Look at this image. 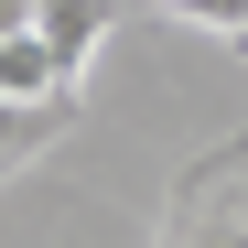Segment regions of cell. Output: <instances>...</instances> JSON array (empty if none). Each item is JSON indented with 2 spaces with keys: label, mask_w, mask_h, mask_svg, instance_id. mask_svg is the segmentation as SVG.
Wrapping results in <instances>:
<instances>
[{
  "label": "cell",
  "mask_w": 248,
  "mask_h": 248,
  "mask_svg": "<svg viewBox=\"0 0 248 248\" xmlns=\"http://www.w3.org/2000/svg\"><path fill=\"white\" fill-rule=\"evenodd\" d=\"M0 97L11 108H65L76 97V65L44 44V32H0Z\"/></svg>",
  "instance_id": "cell-1"
},
{
  "label": "cell",
  "mask_w": 248,
  "mask_h": 248,
  "mask_svg": "<svg viewBox=\"0 0 248 248\" xmlns=\"http://www.w3.org/2000/svg\"><path fill=\"white\" fill-rule=\"evenodd\" d=\"M108 22H119V0H32V32H44L76 76H87V54L108 44Z\"/></svg>",
  "instance_id": "cell-2"
},
{
  "label": "cell",
  "mask_w": 248,
  "mask_h": 248,
  "mask_svg": "<svg viewBox=\"0 0 248 248\" xmlns=\"http://www.w3.org/2000/svg\"><path fill=\"white\" fill-rule=\"evenodd\" d=\"M54 130H65V108H11V97H0V173H22Z\"/></svg>",
  "instance_id": "cell-3"
},
{
  "label": "cell",
  "mask_w": 248,
  "mask_h": 248,
  "mask_svg": "<svg viewBox=\"0 0 248 248\" xmlns=\"http://www.w3.org/2000/svg\"><path fill=\"white\" fill-rule=\"evenodd\" d=\"M173 11H194V22H216L227 44H248V0H173Z\"/></svg>",
  "instance_id": "cell-4"
}]
</instances>
